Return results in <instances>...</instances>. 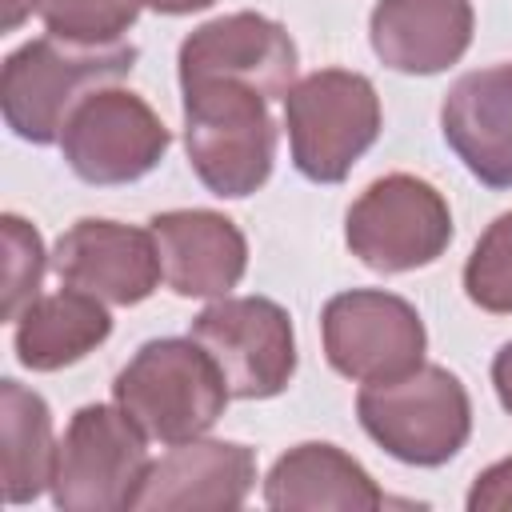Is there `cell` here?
Masks as SVG:
<instances>
[{
  "mask_svg": "<svg viewBox=\"0 0 512 512\" xmlns=\"http://www.w3.org/2000/svg\"><path fill=\"white\" fill-rule=\"evenodd\" d=\"M136 64L132 44H72L60 36L32 40L4 60L0 72V108L8 128L20 140L52 144L60 140L72 108L116 80Z\"/></svg>",
  "mask_w": 512,
  "mask_h": 512,
  "instance_id": "6da1fadb",
  "label": "cell"
},
{
  "mask_svg": "<svg viewBox=\"0 0 512 512\" xmlns=\"http://www.w3.org/2000/svg\"><path fill=\"white\" fill-rule=\"evenodd\" d=\"M180 88L192 172L216 196H252L276 160V124L264 96L240 80H196Z\"/></svg>",
  "mask_w": 512,
  "mask_h": 512,
  "instance_id": "7a4b0ae2",
  "label": "cell"
},
{
  "mask_svg": "<svg viewBox=\"0 0 512 512\" xmlns=\"http://www.w3.org/2000/svg\"><path fill=\"white\" fill-rule=\"evenodd\" d=\"M116 404L148 440L184 444L204 436L228 404V384L216 360L196 340H148L112 384Z\"/></svg>",
  "mask_w": 512,
  "mask_h": 512,
  "instance_id": "3957f363",
  "label": "cell"
},
{
  "mask_svg": "<svg viewBox=\"0 0 512 512\" xmlns=\"http://www.w3.org/2000/svg\"><path fill=\"white\" fill-rule=\"evenodd\" d=\"M356 416L388 456L416 468L452 460L472 432V400L440 364H416L404 376L364 384Z\"/></svg>",
  "mask_w": 512,
  "mask_h": 512,
  "instance_id": "277c9868",
  "label": "cell"
},
{
  "mask_svg": "<svg viewBox=\"0 0 512 512\" xmlns=\"http://www.w3.org/2000/svg\"><path fill=\"white\" fill-rule=\"evenodd\" d=\"M284 124L296 168L316 184H336L380 136V96L368 76L320 68L284 96Z\"/></svg>",
  "mask_w": 512,
  "mask_h": 512,
  "instance_id": "5b68a950",
  "label": "cell"
},
{
  "mask_svg": "<svg viewBox=\"0 0 512 512\" xmlns=\"http://www.w3.org/2000/svg\"><path fill=\"white\" fill-rule=\"evenodd\" d=\"M140 424L116 404H84L56 444L52 500L64 512H116L132 508L148 472Z\"/></svg>",
  "mask_w": 512,
  "mask_h": 512,
  "instance_id": "8992f818",
  "label": "cell"
},
{
  "mask_svg": "<svg viewBox=\"0 0 512 512\" xmlns=\"http://www.w3.org/2000/svg\"><path fill=\"white\" fill-rule=\"evenodd\" d=\"M344 236L352 256L372 272H412L448 248L452 212L428 180L392 172L356 196Z\"/></svg>",
  "mask_w": 512,
  "mask_h": 512,
  "instance_id": "52a82bcc",
  "label": "cell"
},
{
  "mask_svg": "<svg viewBox=\"0 0 512 512\" xmlns=\"http://www.w3.org/2000/svg\"><path fill=\"white\" fill-rule=\"evenodd\" d=\"M192 340L240 400L280 396L296 372L292 320L268 296H220L192 320Z\"/></svg>",
  "mask_w": 512,
  "mask_h": 512,
  "instance_id": "ba28073f",
  "label": "cell"
},
{
  "mask_svg": "<svg viewBox=\"0 0 512 512\" xmlns=\"http://www.w3.org/2000/svg\"><path fill=\"white\" fill-rule=\"evenodd\" d=\"M168 140L172 136L148 100L108 84L72 108L60 132V152L88 184H132L160 164Z\"/></svg>",
  "mask_w": 512,
  "mask_h": 512,
  "instance_id": "9c48e42d",
  "label": "cell"
},
{
  "mask_svg": "<svg viewBox=\"0 0 512 512\" xmlns=\"http://www.w3.org/2000/svg\"><path fill=\"white\" fill-rule=\"evenodd\" d=\"M328 364L360 384L392 380L424 364V320L416 308L380 288H352L324 304L320 316Z\"/></svg>",
  "mask_w": 512,
  "mask_h": 512,
  "instance_id": "30bf717a",
  "label": "cell"
},
{
  "mask_svg": "<svg viewBox=\"0 0 512 512\" xmlns=\"http://www.w3.org/2000/svg\"><path fill=\"white\" fill-rule=\"evenodd\" d=\"M196 80H240L264 100L288 96L296 80V44L276 20L260 12L208 20L180 44V84Z\"/></svg>",
  "mask_w": 512,
  "mask_h": 512,
  "instance_id": "8fae6325",
  "label": "cell"
},
{
  "mask_svg": "<svg viewBox=\"0 0 512 512\" xmlns=\"http://www.w3.org/2000/svg\"><path fill=\"white\" fill-rule=\"evenodd\" d=\"M56 276L104 304H140L156 292L164 268L152 232L116 220H76L52 256Z\"/></svg>",
  "mask_w": 512,
  "mask_h": 512,
  "instance_id": "7c38bea8",
  "label": "cell"
},
{
  "mask_svg": "<svg viewBox=\"0 0 512 512\" xmlns=\"http://www.w3.org/2000/svg\"><path fill=\"white\" fill-rule=\"evenodd\" d=\"M256 484V456L232 440H184L168 456L152 460L132 508L148 512H220L240 508Z\"/></svg>",
  "mask_w": 512,
  "mask_h": 512,
  "instance_id": "4fadbf2b",
  "label": "cell"
},
{
  "mask_svg": "<svg viewBox=\"0 0 512 512\" xmlns=\"http://www.w3.org/2000/svg\"><path fill=\"white\" fill-rule=\"evenodd\" d=\"M440 132L488 188H512V60L464 72L444 104Z\"/></svg>",
  "mask_w": 512,
  "mask_h": 512,
  "instance_id": "5bb4252c",
  "label": "cell"
},
{
  "mask_svg": "<svg viewBox=\"0 0 512 512\" xmlns=\"http://www.w3.org/2000/svg\"><path fill=\"white\" fill-rule=\"evenodd\" d=\"M164 280L176 296H228L248 268L244 232L208 208H176L148 220Z\"/></svg>",
  "mask_w": 512,
  "mask_h": 512,
  "instance_id": "9a60e30c",
  "label": "cell"
},
{
  "mask_svg": "<svg viewBox=\"0 0 512 512\" xmlns=\"http://www.w3.org/2000/svg\"><path fill=\"white\" fill-rule=\"evenodd\" d=\"M372 52L408 76H432L456 64L472 44L468 0H380L368 20Z\"/></svg>",
  "mask_w": 512,
  "mask_h": 512,
  "instance_id": "2e32d148",
  "label": "cell"
},
{
  "mask_svg": "<svg viewBox=\"0 0 512 512\" xmlns=\"http://www.w3.org/2000/svg\"><path fill=\"white\" fill-rule=\"evenodd\" d=\"M268 508H340V512H372L384 504V492L336 444H296L284 452L264 480Z\"/></svg>",
  "mask_w": 512,
  "mask_h": 512,
  "instance_id": "e0dca14e",
  "label": "cell"
},
{
  "mask_svg": "<svg viewBox=\"0 0 512 512\" xmlns=\"http://www.w3.org/2000/svg\"><path fill=\"white\" fill-rule=\"evenodd\" d=\"M108 332L112 316L104 312V300L80 288H60L52 296H36L16 316V356L32 372H56L100 348Z\"/></svg>",
  "mask_w": 512,
  "mask_h": 512,
  "instance_id": "ac0fdd59",
  "label": "cell"
},
{
  "mask_svg": "<svg viewBox=\"0 0 512 512\" xmlns=\"http://www.w3.org/2000/svg\"><path fill=\"white\" fill-rule=\"evenodd\" d=\"M56 440L44 396L20 380L0 384V484L8 504H28L52 488Z\"/></svg>",
  "mask_w": 512,
  "mask_h": 512,
  "instance_id": "d6986e66",
  "label": "cell"
},
{
  "mask_svg": "<svg viewBox=\"0 0 512 512\" xmlns=\"http://www.w3.org/2000/svg\"><path fill=\"white\" fill-rule=\"evenodd\" d=\"M144 0H36L48 36L72 44H120Z\"/></svg>",
  "mask_w": 512,
  "mask_h": 512,
  "instance_id": "ffe728a7",
  "label": "cell"
},
{
  "mask_svg": "<svg viewBox=\"0 0 512 512\" xmlns=\"http://www.w3.org/2000/svg\"><path fill=\"white\" fill-rule=\"evenodd\" d=\"M464 292L484 312H512V212L496 216L488 232L476 240L464 264Z\"/></svg>",
  "mask_w": 512,
  "mask_h": 512,
  "instance_id": "44dd1931",
  "label": "cell"
},
{
  "mask_svg": "<svg viewBox=\"0 0 512 512\" xmlns=\"http://www.w3.org/2000/svg\"><path fill=\"white\" fill-rule=\"evenodd\" d=\"M0 236H4V320H16L36 296H40V276H44V244L40 232L20 220L16 212H8L0 220Z\"/></svg>",
  "mask_w": 512,
  "mask_h": 512,
  "instance_id": "7402d4cb",
  "label": "cell"
},
{
  "mask_svg": "<svg viewBox=\"0 0 512 512\" xmlns=\"http://www.w3.org/2000/svg\"><path fill=\"white\" fill-rule=\"evenodd\" d=\"M472 512H512V456L484 468L468 492Z\"/></svg>",
  "mask_w": 512,
  "mask_h": 512,
  "instance_id": "603a6c76",
  "label": "cell"
},
{
  "mask_svg": "<svg viewBox=\"0 0 512 512\" xmlns=\"http://www.w3.org/2000/svg\"><path fill=\"white\" fill-rule=\"evenodd\" d=\"M492 384H496V396H500V404H504V412L512 416V340L496 352V360H492Z\"/></svg>",
  "mask_w": 512,
  "mask_h": 512,
  "instance_id": "cb8c5ba5",
  "label": "cell"
},
{
  "mask_svg": "<svg viewBox=\"0 0 512 512\" xmlns=\"http://www.w3.org/2000/svg\"><path fill=\"white\" fill-rule=\"evenodd\" d=\"M144 4L156 8V12H168V16H184V12H200V8H208L216 0H144Z\"/></svg>",
  "mask_w": 512,
  "mask_h": 512,
  "instance_id": "d4e9b609",
  "label": "cell"
},
{
  "mask_svg": "<svg viewBox=\"0 0 512 512\" xmlns=\"http://www.w3.org/2000/svg\"><path fill=\"white\" fill-rule=\"evenodd\" d=\"M32 8H36V0H4V32H12Z\"/></svg>",
  "mask_w": 512,
  "mask_h": 512,
  "instance_id": "484cf974",
  "label": "cell"
}]
</instances>
